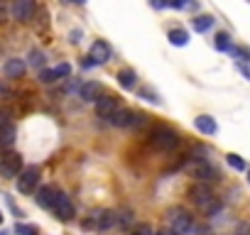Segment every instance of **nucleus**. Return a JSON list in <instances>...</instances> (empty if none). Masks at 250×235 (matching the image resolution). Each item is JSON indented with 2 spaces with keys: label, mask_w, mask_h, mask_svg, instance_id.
Masks as SVG:
<instances>
[{
  "label": "nucleus",
  "mask_w": 250,
  "mask_h": 235,
  "mask_svg": "<svg viewBox=\"0 0 250 235\" xmlns=\"http://www.w3.org/2000/svg\"><path fill=\"white\" fill-rule=\"evenodd\" d=\"M187 194H189V198L194 201V206L201 208L206 215H216V213L221 211V201L213 196V191H211L208 184H199V181H196V184L189 186Z\"/></svg>",
  "instance_id": "f257e3e1"
},
{
  "label": "nucleus",
  "mask_w": 250,
  "mask_h": 235,
  "mask_svg": "<svg viewBox=\"0 0 250 235\" xmlns=\"http://www.w3.org/2000/svg\"><path fill=\"white\" fill-rule=\"evenodd\" d=\"M179 133L177 130H172V128H167V125H155L152 130H150V145L155 147V150H162V152H169V150H174V147H179Z\"/></svg>",
  "instance_id": "f03ea898"
},
{
  "label": "nucleus",
  "mask_w": 250,
  "mask_h": 235,
  "mask_svg": "<svg viewBox=\"0 0 250 235\" xmlns=\"http://www.w3.org/2000/svg\"><path fill=\"white\" fill-rule=\"evenodd\" d=\"M167 220H169V228L177 235H189L194 230V225H196L194 223V215L187 208H179V206H174V208L167 211Z\"/></svg>",
  "instance_id": "7ed1b4c3"
},
{
  "label": "nucleus",
  "mask_w": 250,
  "mask_h": 235,
  "mask_svg": "<svg viewBox=\"0 0 250 235\" xmlns=\"http://www.w3.org/2000/svg\"><path fill=\"white\" fill-rule=\"evenodd\" d=\"M189 174L199 181V184H208V181H218V172L211 162L206 159H194L189 164Z\"/></svg>",
  "instance_id": "20e7f679"
},
{
  "label": "nucleus",
  "mask_w": 250,
  "mask_h": 235,
  "mask_svg": "<svg viewBox=\"0 0 250 235\" xmlns=\"http://www.w3.org/2000/svg\"><path fill=\"white\" fill-rule=\"evenodd\" d=\"M0 174L5 179H18L22 174V157L18 152H8L3 159H0Z\"/></svg>",
  "instance_id": "39448f33"
},
{
  "label": "nucleus",
  "mask_w": 250,
  "mask_h": 235,
  "mask_svg": "<svg viewBox=\"0 0 250 235\" xmlns=\"http://www.w3.org/2000/svg\"><path fill=\"white\" fill-rule=\"evenodd\" d=\"M37 181H40V167H27L18 176V191L20 194H32L37 189Z\"/></svg>",
  "instance_id": "423d86ee"
},
{
  "label": "nucleus",
  "mask_w": 250,
  "mask_h": 235,
  "mask_svg": "<svg viewBox=\"0 0 250 235\" xmlns=\"http://www.w3.org/2000/svg\"><path fill=\"white\" fill-rule=\"evenodd\" d=\"M37 13V3L35 0H13V18L18 22H30Z\"/></svg>",
  "instance_id": "0eeeda50"
},
{
  "label": "nucleus",
  "mask_w": 250,
  "mask_h": 235,
  "mask_svg": "<svg viewBox=\"0 0 250 235\" xmlns=\"http://www.w3.org/2000/svg\"><path fill=\"white\" fill-rule=\"evenodd\" d=\"M118 110H120V103H118L115 96H103V98L96 100V113H98L101 118H108V120H110Z\"/></svg>",
  "instance_id": "6e6552de"
},
{
  "label": "nucleus",
  "mask_w": 250,
  "mask_h": 235,
  "mask_svg": "<svg viewBox=\"0 0 250 235\" xmlns=\"http://www.w3.org/2000/svg\"><path fill=\"white\" fill-rule=\"evenodd\" d=\"M54 215H57L59 220H71V218H74V203H71V198H69L66 194H62V191H59L57 203H54Z\"/></svg>",
  "instance_id": "1a4fd4ad"
},
{
  "label": "nucleus",
  "mask_w": 250,
  "mask_h": 235,
  "mask_svg": "<svg viewBox=\"0 0 250 235\" xmlns=\"http://www.w3.org/2000/svg\"><path fill=\"white\" fill-rule=\"evenodd\" d=\"M57 196H59V191L54 189V186H40L37 189V203L42 206V208H49V211H54V203H57Z\"/></svg>",
  "instance_id": "9d476101"
},
{
  "label": "nucleus",
  "mask_w": 250,
  "mask_h": 235,
  "mask_svg": "<svg viewBox=\"0 0 250 235\" xmlns=\"http://www.w3.org/2000/svg\"><path fill=\"white\" fill-rule=\"evenodd\" d=\"M96 64H105L108 59H110V44L108 42H103V39H96L93 44H91V54H88Z\"/></svg>",
  "instance_id": "9b49d317"
},
{
  "label": "nucleus",
  "mask_w": 250,
  "mask_h": 235,
  "mask_svg": "<svg viewBox=\"0 0 250 235\" xmlns=\"http://www.w3.org/2000/svg\"><path fill=\"white\" fill-rule=\"evenodd\" d=\"M25 71H27V64H25L22 59H8L5 66H3L5 78H22Z\"/></svg>",
  "instance_id": "f8f14e48"
},
{
  "label": "nucleus",
  "mask_w": 250,
  "mask_h": 235,
  "mask_svg": "<svg viewBox=\"0 0 250 235\" xmlns=\"http://www.w3.org/2000/svg\"><path fill=\"white\" fill-rule=\"evenodd\" d=\"M194 125H196V130L204 133V135H216V133H218V125H216V120H213L211 115H199V118H194Z\"/></svg>",
  "instance_id": "ddd939ff"
},
{
  "label": "nucleus",
  "mask_w": 250,
  "mask_h": 235,
  "mask_svg": "<svg viewBox=\"0 0 250 235\" xmlns=\"http://www.w3.org/2000/svg\"><path fill=\"white\" fill-rule=\"evenodd\" d=\"M15 125L8 123V125H0V150H8L15 145Z\"/></svg>",
  "instance_id": "4468645a"
},
{
  "label": "nucleus",
  "mask_w": 250,
  "mask_h": 235,
  "mask_svg": "<svg viewBox=\"0 0 250 235\" xmlns=\"http://www.w3.org/2000/svg\"><path fill=\"white\" fill-rule=\"evenodd\" d=\"M118 83L125 88V91H133L138 86V74L133 69H120L118 71Z\"/></svg>",
  "instance_id": "2eb2a0df"
},
{
  "label": "nucleus",
  "mask_w": 250,
  "mask_h": 235,
  "mask_svg": "<svg viewBox=\"0 0 250 235\" xmlns=\"http://www.w3.org/2000/svg\"><path fill=\"white\" fill-rule=\"evenodd\" d=\"M133 115H135V110H128V108H120L113 118H110V123L115 125V128H130V123H133Z\"/></svg>",
  "instance_id": "dca6fc26"
},
{
  "label": "nucleus",
  "mask_w": 250,
  "mask_h": 235,
  "mask_svg": "<svg viewBox=\"0 0 250 235\" xmlns=\"http://www.w3.org/2000/svg\"><path fill=\"white\" fill-rule=\"evenodd\" d=\"M98 93H101V83H96V81H88V83H83L81 88H79V96L83 98V100H98Z\"/></svg>",
  "instance_id": "f3484780"
},
{
  "label": "nucleus",
  "mask_w": 250,
  "mask_h": 235,
  "mask_svg": "<svg viewBox=\"0 0 250 235\" xmlns=\"http://www.w3.org/2000/svg\"><path fill=\"white\" fill-rule=\"evenodd\" d=\"M213 18L211 15H199V18H194L191 20V25H194V32H208L211 27H213Z\"/></svg>",
  "instance_id": "a211bd4d"
},
{
  "label": "nucleus",
  "mask_w": 250,
  "mask_h": 235,
  "mask_svg": "<svg viewBox=\"0 0 250 235\" xmlns=\"http://www.w3.org/2000/svg\"><path fill=\"white\" fill-rule=\"evenodd\" d=\"M167 37H169V42H172L174 47H187V44H189V32H187V30H172Z\"/></svg>",
  "instance_id": "6ab92c4d"
},
{
  "label": "nucleus",
  "mask_w": 250,
  "mask_h": 235,
  "mask_svg": "<svg viewBox=\"0 0 250 235\" xmlns=\"http://www.w3.org/2000/svg\"><path fill=\"white\" fill-rule=\"evenodd\" d=\"M27 64L42 71V69H44V64H47V57H44V52H40V49H32V52L27 54Z\"/></svg>",
  "instance_id": "aec40b11"
},
{
  "label": "nucleus",
  "mask_w": 250,
  "mask_h": 235,
  "mask_svg": "<svg viewBox=\"0 0 250 235\" xmlns=\"http://www.w3.org/2000/svg\"><path fill=\"white\" fill-rule=\"evenodd\" d=\"M130 223H133V211H130V208L115 211V225H118V228H128Z\"/></svg>",
  "instance_id": "412c9836"
},
{
  "label": "nucleus",
  "mask_w": 250,
  "mask_h": 235,
  "mask_svg": "<svg viewBox=\"0 0 250 235\" xmlns=\"http://www.w3.org/2000/svg\"><path fill=\"white\" fill-rule=\"evenodd\" d=\"M213 44H216V49H221V52H230V49H233V47H230V37H228L226 32H218L216 39H213Z\"/></svg>",
  "instance_id": "4be33fe9"
},
{
  "label": "nucleus",
  "mask_w": 250,
  "mask_h": 235,
  "mask_svg": "<svg viewBox=\"0 0 250 235\" xmlns=\"http://www.w3.org/2000/svg\"><path fill=\"white\" fill-rule=\"evenodd\" d=\"M130 235H155V228L150 223H138V225H133Z\"/></svg>",
  "instance_id": "5701e85b"
},
{
  "label": "nucleus",
  "mask_w": 250,
  "mask_h": 235,
  "mask_svg": "<svg viewBox=\"0 0 250 235\" xmlns=\"http://www.w3.org/2000/svg\"><path fill=\"white\" fill-rule=\"evenodd\" d=\"M145 125H150L147 115H145V113H135V115H133V123H130V128H145Z\"/></svg>",
  "instance_id": "b1692460"
},
{
  "label": "nucleus",
  "mask_w": 250,
  "mask_h": 235,
  "mask_svg": "<svg viewBox=\"0 0 250 235\" xmlns=\"http://www.w3.org/2000/svg\"><path fill=\"white\" fill-rule=\"evenodd\" d=\"M230 54H233V57H238L240 61H250V49H248V47H233V49H230Z\"/></svg>",
  "instance_id": "393cba45"
},
{
  "label": "nucleus",
  "mask_w": 250,
  "mask_h": 235,
  "mask_svg": "<svg viewBox=\"0 0 250 235\" xmlns=\"http://www.w3.org/2000/svg\"><path fill=\"white\" fill-rule=\"evenodd\" d=\"M40 81H42V83H54V81H57L54 69H42V71H40Z\"/></svg>",
  "instance_id": "a878e982"
},
{
  "label": "nucleus",
  "mask_w": 250,
  "mask_h": 235,
  "mask_svg": "<svg viewBox=\"0 0 250 235\" xmlns=\"http://www.w3.org/2000/svg\"><path fill=\"white\" fill-rule=\"evenodd\" d=\"M140 96H143L145 100H152V103H162V98H160L157 93H152V88H150V86H145V88H140Z\"/></svg>",
  "instance_id": "bb28decb"
},
{
  "label": "nucleus",
  "mask_w": 250,
  "mask_h": 235,
  "mask_svg": "<svg viewBox=\"0 0 250 235\" xmlns=\"http://www.w3.org/2000/svg\"><path fill=\"white\" fill-rule=\"evenodd\" d=\"M228 164H230V167H233L235 172H243V169H245V162H243V159H240L238 155H233V152L228 155Z\"/></svg>",
  "instance_id": "cd10ccee"
},
{
  "label": "nucleus",
  "mask_w": 250,
  "mask_h": 235,
  "mask_svg": "<svg viewBox=\"0 0 250 235\" xmlns=\"http://www.w3.org/2000/svg\"><path fill=\"white\" fill-rule=\"evenodd\" d=\"M54 74H57V78H66V76H71V66L64 61V64H59V66L54 69Z\"/></svg>",
  "instance_id": "c85d7f7f"
},
{
  "label": "nucleus",
  "mask_w": 250,
  "mask_h": 235,
  "mask_svg": "<svg viewBox=\"0 0 250 235\" xmlns=\"http://www.w3.org/2000/svg\"><path fill=\"white\" fill-rule=\"evenodd\" d=\"M15 233H18V235H37V230H35L32 225H22V223L15 225Z\"/></svg>",
  "instance_id": "c756f323"
},
{
  "label": "nucleus",
  "mask_w": 250,
  "mask_h": 235,
  "mask_svg": "<svg viewBox=\"0 0 250 235\" xmlns=\"http://www.w3.org/2000/svg\"><path fill=\"white\" fill-rule=\"evenodd\" d=\"M191 235H213V230H211L208 225H194Z\"/></svg>",
  "instance_id": "7c9ffc66"
},
{
  "label": "nucleus",
  "mask_w": 250,
  "mask_h": 235,
  "mask_svg": "<svg viewBox=\"0 0 250 235\" xmlns=\"http://www.w3.org/2000/svg\"><path fill=\"white\" fill-rule=\"evenodd\" d=\"M191 3L189 0H169V8H177V10H184V8H189Z\"/></svg>",
  "instance_id": "2f4dec72"
},
{
  "label": "nucleus",
  "mask_w": 250,
  "mask_h": 235,
  "mask_svg": "<svg viewBox=\"0 0 250 235\" xmlns=\"http://www.w3.org/2000/svg\"><path fill=\"white\" fill-rule=\"evenodd\" d=\"M233 235H250V223H240V225L233 230Z\"/></svg>",
  "instance_id": "473e14b6"
},
{
  "label": "nucleus",
  "mask_w": 250,
  "mask_h": 235,
  "mask_svg": "<svg viewBox=\"0 0 250 235\" xmlns=\"http://www.w3.org/2000/svg\"><path fill=\"white\" fill-rule=\"evenodd\" d=\"M150 5L155 10H162V8H169V0H150Z\"/></svg>",
  "instance_id": "72a5a7b5"
},
{
  "label": "nucleus",
  "mask_w": 250,
  "mask_h": 235,
  "mask_svg": "<svg viewBox=\"0 0 250 235\" xmlns=\"http://www.w3.org/2000/svg\"><path fill=\"white\" fill-rule=\"evenodd\" d=\"M8 20V10H5V3L0 0V22H5Z\"/></svg>",
  "instance_id": "f704fd0d"
},
{
  "label": "nucleus",
  "mask_w": 250,
  "mask_h": 235,
  "mask_svg": "<svg viewBox=\"0 0 250 235\" xmlns=\"http://www.w3.org/2000/svg\"><path fill=\"white\" fill-rule=\"evenodd\" d=\"M155 235H177V233H174L172 228H162V230H157Z\"/></svg>",
  "instance_id": "c9c22d12"
},
{
  "label": "nucleus",
  "mask_w": 250,
  "mask_h": 235,
  "mask_svg": "<svg viewBox=\"0 0 250 235\" xmlns=\"http://www.w3.org/2000/svg\"><path fill=\"white\" fill-rule=\"evenodd\" d=\"M79 37H81V32H71V42H74V44L79 42Z\"/></svg>",
  "instance_id": "e433bc0d"
},
{
  "label": "nucleus",
  "mask_w": 250,
  "mask_h": 235,
  "mask_svg": "<svg viewBox=\"0 0 250 235\" xmlns=\"http://www.w3.org/2000/svg\"><path fill=\"white\" fill-rule=\"evenodd\" d=\"M0 96H8V88H5L3 83H0Z\"/></svg>",
  "instance_id": "4c0bfd02"
},
{
  "label": "nucleus",
  "mask_w": 250,
  "mask_h": 235,
  "mask_svg": "<svg viewBox=\"0 0 250 235\" xmlns=\"http://www.w3.org/2000/svg\"><path fill=\"white\" fill-rule=\"evenodd\" d=\"M71 3H76V5H83V3H86V0H71Z\"/></svg>",
  "instance_id": "58836bf2"
},
{
  "label": "nucleus",
  "mask_w": 250,
  "mask_h": 235,
  "mask_svg": "<svg viewBox=\"0 0 250 235\" xmlns=\"http://www.w3.org/2000/svg\"><path fill=\"white\" fill-rule=\"evenodd\" d=\"M0 223H3V213H0Z\"/></svg>",
  "instance_id": "ea45409f"
},
{
  "label": "nucleus",
  "mask_w": 250,
  "mask_h": 235,
  "mask_svg": "<svg viewBox=\"0 0 250 235\" xmlns=\"http://www.w3.org/2000/svg\"><path fill=\"white\" fill-rule=\"evenodd\" d=\"M248 184H250V174H248Z\"/></svg>",
  "instance_id": "a19ab883"
},
{
  "label": "nucleus",
  "mask_w": 250,
  "mask_h": 235,
  "mask_svg": "<svg viewBox=\"0 0 250 235\" xmlns=\"http://www.w3.org/2000/svg\"><path fill=\"white\" fill-rule=\"evenodd\" d=\"M0 235H8V233H0Z\"/></svg>",
  "instance_id": "79ce46f5"
}]
</instances>
